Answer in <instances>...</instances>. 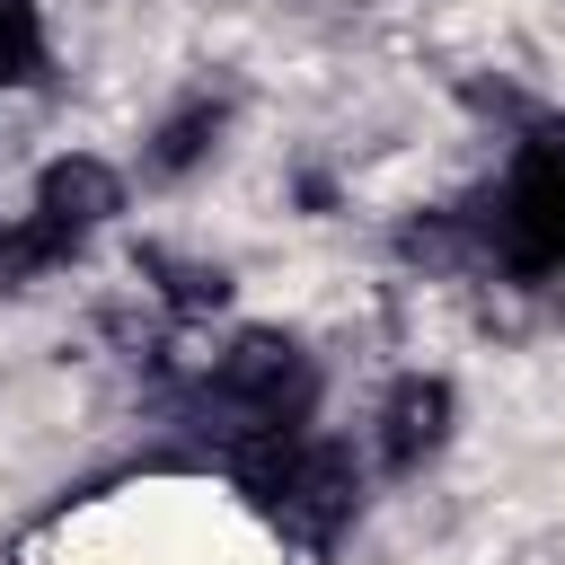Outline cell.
Masks as SVG:
<instances>
[{
	"mask_svg": "<svg viewBox=\"0 0 565 565\" xmlns=\"http://www.w3.org/2000/svg\"><path fill=\"white\" fill-rule=\"evenodd\" d=\"M115 212H124V177H115L97 150H62V159L35 177V203L9 221V238H18V282L62 274Z\"/></svg>",
	"mask_w": 565,
	"mask_h": 565,
	"instance_id": "2",
	"label": "cell"
},
{
	"mask_svg": "<svg viewBox=\"0 0 565 565\" xmlns=\"http://www.w3.org/2000/svg\"><path fill=\"white\" fill-rule=\"evenodd\" d=\"M221 132H230V97H212V88H194L185 106H168L159 115V132H150V177H194L212 150H221Z\"/></svg>",
	"mask_w": 565,
	"mask_h": 565,
	"instance_id": "5",
	"label": "cell"
},
{
	"mask_svg": "<svg viewBox=\"0 0 565 565\" xmlns=\"http://www.w3.org/2000/svg\"><path fill=\"white\" fill-rule=\"evenodd\" d=\"M44 71H53L44 9H35V0H0V88H35Z\"/></svg>",
	"mask_w": 565,
	"mask_h": 565,
	"instance_id": "7",
	"label": "cell"
},
{
	"mask_svg": "<svg viewBox=\"0 0 565 565\" xmlns=\"http://www.w3.org/2000/svg\"><path fill=\"white\" fill-rule=\"evenodd\" d=\"M477 230H486L494 274H512V282L565 274V141H521V159L494 185V212Z\"/></svg>",
	"mask_w": 565,
	"mask_h": 565,
	"instance_id": "3",
	"label": "cell"
},
{
	"mask_svg": "<svg viewBox=\"0 0 565 565\" xmlns=\"http://www.w3.org/2000/svg\"><path fill=\"white\" fill-rule=\"evenodd\" d=\"M309 406H318V362L274 327L230 335V353H212V371L194 380V424L221 433L230 459L256 450V441L309 433Z\"/></svg>",
	"mask_w": 565,
	"mask_h": 565,
	"instance_id": "1",
	"label": "cell"
},
{
	"mask_svg": "<svg viewBox=\"0 0 565 565\" xmlns=\"http://www.w3.org/2000/svg\"><path fill=\"white\" fill-rule=\"evenodd\" d=\"M132 265H141V282L159 291V309H168V318H212V309L230 300V274H221V265H203V256H177V247H141Z\"/></svg>",
	"mask_w": 565,
	"mask_h": 565,
	"instance_id": "6",
	"label": "cell"
},
{
	"mask_svg": "<svg viewBox=\"0 0 565 565\" xmlns=\"http://www.w3.org/2000/svg\"><path fill=\"white\" fill-rule=\"evenodd\" d=\"M450 415H459L450 380H441V371H406V380L380 397V415H371V459H380L388 477H415L424 459H441Z\"/></svg>",
	"mask_w": 565,
	"mask_h": 565,
	"instance_id": "4",
	"label": "cell"
}]
</instances>
